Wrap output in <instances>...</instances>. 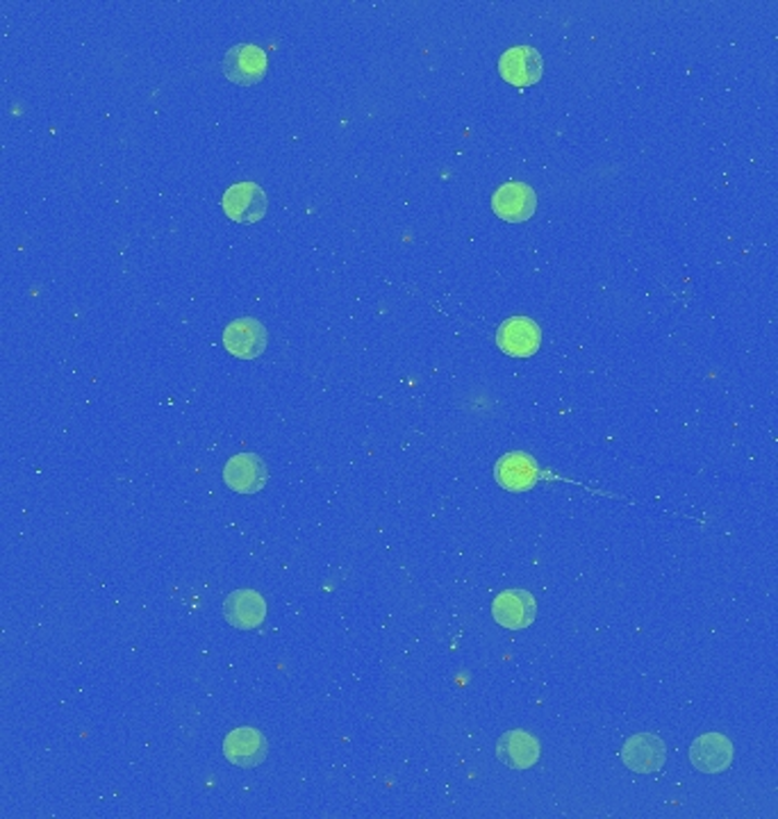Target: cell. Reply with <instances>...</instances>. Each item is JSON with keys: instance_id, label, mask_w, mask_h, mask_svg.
Returning a JSON list of instances; mask_svg holds the SVG:
<instances>
[{"instance_id": "cell-10", "label": "cell", "mask_w": 778, "mask_h": 819, "mask_svg": "<svg viewBox=\"0 0 778 819\" xmlns=\"http://www.w3.org/2000/svg\"><path fill=\"white\" fill-rule=\"evenodd\" d=\"M491 615H495L497 624L503 628H528L537 617L535 597L526 590H506L491 603Z\"/></svg>"}, {"instance_id": "cell-3", "label": "cell", "mask_w": 778, "mask_h": 819, "mask_svg": "<svg viewBox=\"0 0 778 819\" xmlns=\"http://www.w3.org/2000/svg\"><path fill=\"white\" fill-rule=\"evenodd\" d=\"M267 328L251 316H242V320L230 322L223 330V347L230 356L253 360L267 351Z\"/></svg>"}, {"instance_id": "cell-8", "label": "cell", "mask_w": 778, "mask_h": 819, "mask_svg": "<svg viewBox=\"0 0 778 819\" xmlns=\"http://www.w3.org/2000/svg\"><path fill=\"white\" fill-rule=\"evenodd\" d=\"M491 209L510 224H522L535 215L537 196L526 182H506L491 196Z\"/></svg>"}, {"instance_id": "cell-9", "label": "cell", "mask_w": 778, "mask_h": 819, "mask_svg": "<svg viewBox=\"0 0 778 819\" xmlns=\"http://www.w3.org/2000/svg\"><path fill=\"white\" fill-rule=\"evenodd\" d=\"M223 481L230 490L240 494H255L269 481V469L265 460L255 454H238L226 462Z\"/></svg>"}, {"instance_id": "cell-7", "label": "cell", "mask_w": 778, "mask_h": 819, "mask_svg": "<svg viewBox=\"0 0 778 819\" xmlns=\"http://www.w3.org/2000/svg\"><path fill=\"white\" fill-rule=\"evenodd\" d=\"M621 760L635 774H654L662 770L667 760V747L662 737L654 733H637L627 739L624 749H621Z\"/></svg>"}, {"instance_id": "cell-11", "label": "cell", "mask_w": 778, "mask_h": 819, "mask_svg": "<svg viewBox=\"0 0 778 819\" xmlns=\"http://www.w3.org/2000/svg\"><path fill=\"white\" fill-rule=\"evenodd\" d=\"M267 754H269L267 737L251 726L230 731L223 743L226 760L238 764V768H255V764L265 762Z\"/></svg>"}, {"instance_id": "cell-12", "label": "cell", "mask_w": 778, "mask_h": 819, "mask_svg": "<svg viewBox=\"0 0 778 819\" xmlns=\"http://www.w3.org/2000/svg\"><path fill=\"white\" fill-rule=\"evenodd\" d=\"M223 615L235 628L253 630L267 619V601L253 590H235L223 603Z\"/></svg>"}, {"instance_id": "cell-2", "label": "cell", "mask_w": 778, "mask_h": 819, "mask_svg": "<svg viewBox=\"0 0 778 819\" xmlns=\"http://www.w3.org/2000/svg\"><path fill=\"white\" fill-rule=\"evenodd\" d=\"M223 213L238 224H255L267 215V194L255 182H238L223 194Z\"/></svg>"}, {"instance_id": "cell-4", "label": "cell", "mask_w": 778, "mask_h": 819, "mask_svg": "<svg viewBox=\"0 0 778 819\" xmlns=\"http://www.w3.org/2000/svg\"><path fill=\"white\" fill-rule=\"evenodd\" d=\"M497 345L506 356L531 358L542 347V330L528 316H510L497 330Z\"/></svg>"}, {"instance_id": "cell-14", "label": "cell", "mask_w": 778, "mask_h": 819, "mask_svg": "<svg viewBox=\"0 0 778 819\" xmlns=\"http://www.w3.org/2000/svg\"><path fill=\"white\" fill-rule=\"evenodd\" d=\"M497 758L510 770H528L539 760V743L526 731H508L499 739Z\"/></svg>"}, {"instance_id": "cell-5", "label": "cell", "mask_w": 778, "mask_h": 819, "mask_svg": "<svg viewBox=\"0 0 778 819\" xmlns=\"http://www.w3.org/2000/svg\"><path fill=\"white\" fill-rule=\"evenodd\" d=\"M736 749L731 739L721 733H706L696 737L690 747L692 768L704 774H719L731 768Z\"/></svg>"}, {"instance_id": "cell-13", "label": "cell", "mask_w": 778, "mask_h": 819, "mask_svg": "<svg viewBox=\"0 0 778 819\" xmlns=\"http://www.w3.org/2000/svg\"><path fill=\"white\" fill-rule=\"evenodd\" d=\"M495 475H497V483L503 490H508V492H526V490H531L537 483L539 471H537V462L528 454L512 451V454H506L497 462Z\"/></svg>"}, {"instance_id": "cell-6", "label": "cell", "mask_w": 778, "mask_h": 819, "mask_svg": "<svg viewBox=\"0 0 778 819\" xmlns=\"http://www.w3.org/2000/svg\"><path fill=\"white\" fill-rule=\"evenodd\" d=\"M499 73L512 87H531L539 83V77L544 73V60L539 56V50L533 46H514L501 56Z\"/></svg>"}, {"instance_id": "cell-1", "label": "cell", "mask_w": 778, "mask_h": 819, "mask_svg": "<svg viewBox=\"0 0 778 819\" xmlns=\"http://www.w3.org/2000/svg\"><path fill=\"white\" fill-rule=\"evenodd\" d=\"M223 73L235 85H257L267 75V52L253 44L232 46L223 58Z\"/></svg>"}]
</instances>
